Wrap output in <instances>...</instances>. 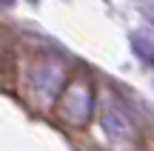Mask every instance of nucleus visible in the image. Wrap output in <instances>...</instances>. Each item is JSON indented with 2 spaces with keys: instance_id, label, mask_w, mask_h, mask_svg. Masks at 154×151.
Segmentation results:
<instances>
[{
  "instance_id": "f257e3e1",
  "label": "nucleus",
  "mask_w": 154,
  "mask_h": 151,
  "mask_svg": "<svg viewBox=\"0 0 154 151\" xmlns=\"http://www.w3.org/2000/svg\"><path fill=\"white\" fill-rule=\"evenodd\" d=\"M0 3H6V6H9V3H11V0H0Z\"/></svg>"
}]
</instances>
